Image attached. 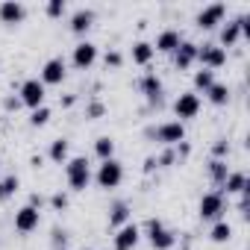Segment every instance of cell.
I'll return each mask as SVG.
<instances>
[{
  "instance_id": "cell-12",
  "label": "cell",
  "mask_w": 250,
  "mask_h": 250,
  "mask_svg": "<svg viewBox=\"0 0 250 250\" xmlns=\"http://www.w3.org/2000/svg\"><path fill=\"white\" fill-rule=\"evenodd\" d=\"M27 15L24 3H18V0H6V3H0V21L3 24H21Z\"/></svg>"
},
{
  "instance_id": "cell-25",
  "label": "cell",
  "mask_w": 250,
  "mask_h": 250,
  "mask_svg": "<svg viewBox=\"0 0 250 250\" xmlns=\"http://www.w3.org/2000/svg\"><path fill=\"white\" fill-rule=\"evenodd\" d=\"M18 186H21V180L12 174V177H6V180H0V200H9L15 191H18Z\"/></svg>"
},
{
  "instance_id": "cell-22",
  "label": "cell",
  "mask_w": 250,
  "mask_h": 250,
  "mask_svg": "<svg viewBox=\"0 0 250 250\" xmlns=\"http://www.w3.org/2000/svg\"><path fill=\"white\" fill-rule=\"evenodd\" d=\"M94 153L106 162V159H115V142L109 139V136H100L97 142H94Z\"/></svg>"
},
{
  "instance_id": "cell-33",
  "label": "cell",
  "mask_w": 250,
  "mask_h": 250,
  "mask_svg": "<svg viewBox=\"0 0 250 250\" xmlns=\"http://www.w3.org/2000/svg\"><path fill=\"white\" fill-rule=\"evenodd\" d=\"M227 153H229V145H227L224 139H218V142H215V159H221V156H227Z\"/></svg>"
},
{
  "instance_id": "cell-34",
  "label": "cell",
  "mask_w": 250,
  "mask_h": 250,
  "mask_svg": "<svg viewBox=\"0 0 250 250\" xmlns=\"http://www.w3.org/2000/svg\"><path fill=\"white\" fill-rule=\"evenodd\" d=\"M124 62V56L118 53V50H112V53H106V65H112V68H118Z\"/></svg>"
},
{
  "instance_id": "cell-18",
  "label": "cell",
  "mask_w": 250,
  "mask_h": 250,
  "mask_svg": "<svg viewBox=\"0 0 250 250\" xmlns=\"http://www.w3.org/2000/svg\"><path fill=\"white\" fill-rule=\"evenodd\" d=\"M241 30H244V15H241V18H232L229 24H224V30H221V42H224V44H235L238 36H241Z\"/></svg>"
},
{
  "instance_id": "cell-28",
  "label": "cell",
  "mask_w": 250,
  "mask_h": 250,
  "mask_svg": "<svg viewBox=\"0 0 250 250\" xmlns=\"http://www.w3.org/2000/svg\"><path fill=\"white\" fill-rule=\"evenodd\" d=\"M209 177H212L218 186H224V180H227V165H224L221 159H212V162H209Z\"/></svg>"
},
{
  "instance_id": "cell-5",
  "label": "cell",
  "mask_w": 250,
  "mask_h": 250,
  "mask_svg": "<svg viewBox=\"0 0 250 250\" xmlns=\"http://www.w3.org/2000/svg\"><path fill=\"white\" fill-rule=\"evenodd\" d=\"M197 212H200V221H215V218L224 212V197H221V191H209V194H203Z\"/></svg>"
},
{
  "instance_id": "cell-27",
  "label": "cell",
  "mask_w": 250,
  "mask_h": 250,
  "mask_svg": "<svg viewBox=\"0 0 250 250\" xmlns=\"http://www.w3.org/2000/svg\"><path fill=\"white\" fill-rule=\"evenodd\" d=\"M50 159H53V162H65V159H68V142H65V139H56V142L50 145Z\"/></svg>"
},
{
  "instance_id": "cell-1",
  "label": "cell",
  "mask_w": 250,
  "mask_h": 250,
  "mask_svg": "<svg viewBox=\"0 0 250 250\" xmlns=\"http://www.w3.org/2000/svg\"><path fill=\"white\" fill-rule=\"evenodd\" d=\"M65 177H68V186H71L74 191H85V188H88V183H91L88 159H85V156L71 159V162H68V168H65Z\"/></svg>"
},
{
  "instance_id": "cell-31",
  "label": "cell",
  "mask_w": 250,
  "mask_h": 250,
  "mask_svg": "<svg viewBox=\"0 0 250 250\" xmlns=\"http://www.w3.org/2000/svg\"><path fill=\"white\" fill-rule=\"evenodd\" d=\"M65 12V0H50V3H47V15L50 18H59Z\"/></svg>"
},
{
  "instance_id": "cell-2",
  "label": "cell",
  "mask_w": 250,
  "mask_h": 250,
  "mask_svg": "<svg viewBox=\"0 0 250 250\" xmlns=\"http://www.w3.org/2000/svg\"><path fill=\"white\" fill-rule=\"evenodd\" d=\"M147 235H150L153 250H171V247H174V241H177V235H174L171 229H165V227H162V221H156V218H150V221H147Z\"/></svg>"
},
{
  "instance_id": "cell-13",
  "label": "cell",
  "mask_w": 250,
  "mask_h": 250,
  "mask_svg": "<svg viewBox=\"0 0 250 250\" xmlns=\"http://www.w3.org/2000/svg\"><path fill=\"white\" fill-rule=\"evenodd\" d=\"M224 3H212V6H206L200 15H197V27L200 30H212L215 24H221V18H224Z\"/></svg>"
},
{
  "instance_id": "cell-26",
  "label": "cell",
  "mask_w": 250,
  "mask_h": 250,
  "mask_svg": "<svg viewBox=\"0 0 250 250\" xmlns=\"http://www.w3.org/2000/svg\"><path fill=\"white\" fill-rule=\"evenodd\" d=\"M209 235H212V241H218V244H221V241H229V238H232V227H229L227 221H218Z\"/></svg>"
},
{
  "instance_id": "cell-21",
  "label": "cell",
  "mask_w": 250,
  "mask_h": 250,
  "mask_svg": "<svg viewBox=\"0 0 250 250\" xmlns=\"http://www.w3.org/2000/svg\"><path fill=\"white\" fill-rule=\"evenodd\" d=\"M224 188H227V194H241V191L247 188V177H244L241 171H235V174H227V180H224Z\"/></svg>"
},
{
  "instance_id": "cell-7",
  "label": "cell",
  "mask_w": 250,
  "mask_h": 250,
  "mask_svg": "<svg viewBox=\"0 0 250 250\" xmlns=\"http://www.w3.org/2000/svg\"><path fill=\"white\" fill-rule=\"evenodd\" d=\"M197 59L203 62V68H206V71H212V68H221V65L227 62V53H224V47L203 44V47H197Z\"/></svg>"
},
{
  "instance_id": "cell-4",
  "label": "cell",
  "mask_w": 250,
  "mask_h": 250,
  "mask_svg": "<svg viewBox=\"0 0 250 250\" xmlns=\"http://www.w3.org/2000/svg\"><path fill=\"white\" fill-rule=\"evenodd\" d=\"M24 106H30V109H39V106H44V83L42 80H27L24 85H21V97H18Z\"/></svg>"
},
{
  "instance_id": "cell-24",
  "label": "cell",
  "mask_w": 250,
  "mask_h": 250,
  "mask_svg": "<svg viewBox=\"0 0 250 250\" xmlns=\"http://www.w3.org/2000/svg\"><path fill=\"white\" fill-rule=\"evenodd\" d=\"M206 94H209V100H212V103H215V106H224V103H227V100H229V88H227V85H224V83H212V85H209V91H206Z\"/></svg>"
},
{
  "instance_id": "cell-10",
  "label": "cell",
  "mask_w": 250,
  "mask_h": 250,
  "mask_svg": "<svg viewBox=\"0 0 250 250\" xmlns=\"http://www.w3.org/2000/svg\"><path fill=\"white\" fill-rule=\"evenodd\" d=\"M139 227L136 224H124L118 227V235H115V250H133L139 244Z\"/></svg>"
},
{
  "instance_id": "cell-16",
  "label": "cell",
  "mask_w": 250,
  "mask_h": 250,
  "mask_svg": "<svg viewBox=\"0 0 250 250\" xmlns=\"http://www.w3.org/2000/svg\"><path fill=\"white\" fill-rule=\"evenodd\" d=\"M194 59H197V44H191V42H180V47L174 50V65H177V68H188Z\"/></svg>"
},
{
  "instance_id": "cell-29",
  "label": "cell",
  "mask_w": 250,
  "mask_h": 250,
  "mask_svg": "<svg viewBox=\"0 0 250 250\" xmlns=\"http://www.w3.org/2000/svg\"><path fill=\"white\" fill-rule=\"evenodd\" d=\"M212 83H215V74H212V71H206V68H203V71H197V74H194V85H197V88L209 91V85H212Z\"/></svg>"
},
{
  "instance_id": "cell-32",
  "label": "cell",
  "mask_w": 250,
  "mask_h": 250,
  "mask_svg": "<svg viewBox=\"0 0 250 250\" xmlns=\"http://www.w3.org/2000/svg\"><path fill=\"white\" fill-rule=\"evenodd\" d=\"M50 206H53V209H65V206H68V194H65V191H56V194L50 197Z\"/></svg>"
},
{
  "instance_id": "cell-3",
  "label": "cell",
  "mask_w": 250,
  "mask_h": 250,
  "mask_svg": "<svg viewBox=\"0 0 250 250\" xmlns=\"http://www.w3.org/2000/svg\"><path fill=\"white\" fill-rule=\"evenodd\" d=\"M121 180H124L121 162H118V159H106V162L100 165V171H97V186H100V188H115V186H121Z\"/></svg>"
},
{
  "instance_id": "cell-19",
  "label": "cell",
  "mask_w": 250,
  "mask_h": 250,
  "mask_svg": "<svg viewBox=\"0 0 250 250\" xmlns=\"http://www.w3.org/2000/svg\"><path fill=\"white\" fill-rule=\"evenodd\" d=\"M124 224H130V206L124 200H118L109 212V227H124Z\"/></svg>"
},
{
  "instance_id": "cell-15",
  "label": "cell",
  "mask_w": 250,
  "mask_h": 250,
  "mask_svg": "<svg viewBox=\"0 0 250 250\" xmlns=\"http://www.w3.org/2000/svg\"><path fill=\"white\" fill-rule=\"evenodd\" d=\"M142 91H145V97H147L153 106L162 103V80H159L156 74H147V77L142 80Z\"/></svg>"
},
{
  "instance_id": "cell-14",
  "label": "cell",
  "mask_w": 250,
  "mask_h": 250,
  "mask_svg": "<svg viewBox=\"0 0 250 250\" xmlns=\"http://www.w3.org/2000/svg\"><path fill=\"white\" fill-rule=\"evenodd\" d=\"M94 59H97V47L91 42H83V44L74 47V65L77 68H91Z\"/></svg>"
},
{
  "instance_id": "cell-35",
  "label": "cell",
  "mask_w": 250,
  "mask_h": 250,
  "mask_svg": "<svg viewBox=\"0 0 250 250\" xmlns=\"http://www.w3.org/2000/svg\"><path fill=\"white\" fill-rule=\"evenodd\" d=\"M100 115H103V103H100V100L88 103V118H100Z\"/></svg>"
},
{
  "instance_id": "cell-9",
  "label": "cell",
  "mask_w": 250,
  "mask_h": 250,
  "mask_svg": "<svg viewBox=\"0 0 250 250\" xmlns=\"http://www.w3.org/2000/svg\"><path fill=\"white\" fill-rule=\"evenodd\" d=\"M62 80H65V59H59V56L47 59L44 68H42V83H44V85H56V83H62Z\"/></svg>"
},
{
  "instance_id": "cell-23",
  "label": "cell",
  "mask_w": 250,
  "mask_h": 250,
  "mask_svg": "<svg viewBox=\"0 0 250 250\" xmlns=\"http://www.w3.org/2000/svg\"><path fill=\"white\" fill-rule=\"evenodd\" d=\"M150 59H153V47H150L147 42L133 44V62H136V65H147Z\"/></svg>"
},
{
  "instance_id": "cell-36",
  "label": "cell",
  "mask_w": 250,
  "mask_h": 250,
  "mask_svg": "<svg viewBox=\"0 0 250 250\" xmlns=\"http://www.w3.org/2000/svg\"><path fill=\"white\" fill-rule=\"evenodd\" d=\"M53 244H56V247H65V244H68L65 229H53Z\"/></svg>"
},
{
  "instance_id": "cell-20",
  "label": "cell",
  "mask_w": 250,
  "mask_h": 250,
  "mask_svg": "<svg viewBox=\"0 0 250 250\" xmlns=\"http://www.w3.org/2000/svg\"><path fill=\"white\" fill-rule=\"evenodd\" d=\"M91 21H94V12H91V9H77V12L71 15V30H74V33H85V30L91 27Z\"/></svg>"
},
{
  "instance_id": "cell-11",
  "label": "cell",
  "mask_w": 250,
  "mask_h": 250,
  "mask_svg": "<svg viewBox=\"0 0 250 250\" xmlns=\"http://www.w3.org/2000/svg\"><path fill=\"white\" fill-rule=\"evenodd\" d=\"M36 227H39V209L24 206V209L15 212V229H18V232H33Z\"/></svg>"
},
{
  "instance_id": "cell-6",
  "label": "cell",
  "mask_w": 250,
  "mask_h": 250,
  "mask_svg": "<svg viewBox=\"0 0 250 250\" xmlns=\"http://www.w3.org/2000/svg\"><path fill=\"white\" fill-rule=\"evenodd\" d=\"M174 112H177V118H180V121L197 118V112H200V97H197L194 91L180 94V97H177V103H174Z\"/></svg>"
},
{
  "instance_id": "cell-30",
  "label": "cell",
  "mask_w": 250,
  "mask_h": 250,
  "mask_svg": "<svg viewBox=\"0 0 250 250\" xmlns=\"http://www.w3.org/2000/svg\"><path fill=\"white\" fill-rule=\"evenodd\" d=\"M47 121H50V109H47V106H39V109H33V118H30V124H33V127H44Z\"/></svg>"
},
{
  "instance_id": "cell-37",
  "label": "cell",
  "mask_w": 250,
  "mask_h": 250,
  "mask_svg": "<svg viewBox=\"0 0 250 250\" xmlns=\"http://www.w3.org/2000/svg\"><path fill=\"white\" fill-rule=\"evenodd\" d=\"M174 159H177V156H174V150H165V153H162V156L156 159V165H171Z\"/></svg>"
},
{
  "instance_id": "cell-38",
  "label": "cell",
  "mask_w": 250,
  "mask_h": 250,
  "mask_svg": "<svg viewBox=\"0 0 250 250\" xmlns=\"http://www.w3.org/2000/svg\"><path fill=\"white\" fill-rule=\"evenodd\" d=\"M18 106H21V100H18V97H9V100H6V109H18Z\"/></svg>"
},
{
  "instance_id": "cell-17",
  "label": "cell",
  "mask_w": 250,
  "mask_h": 250,
  "mask_svg": "<svg viewBox=\"0 0 250 250\" xmlns=\"http://www.w3.org/2000/svg\"><path fill=\"white\" fill-rule=\"evenodd\" d=\"M180 33L177 30H162L159 33V39H156V50H162V53H174L177 47H180Z\"/></svg>"
},
{
  "instance_id": "cell-8",
  "label": "cell",
  "mask_w": 250,
  "mask_h": 250,
  "mask_svg": "<svg viewBox=\"0 0 250 250\" xmlns=\"http://www.w3.org/2000/svg\"><path fill=\"white\" fill-rule=\"evenodd\" d=\"M156 139H159L162 145H180V142H186V127H183L180 121L162 124V127L156 130Z\"/></svg>"
}]
</instances>
